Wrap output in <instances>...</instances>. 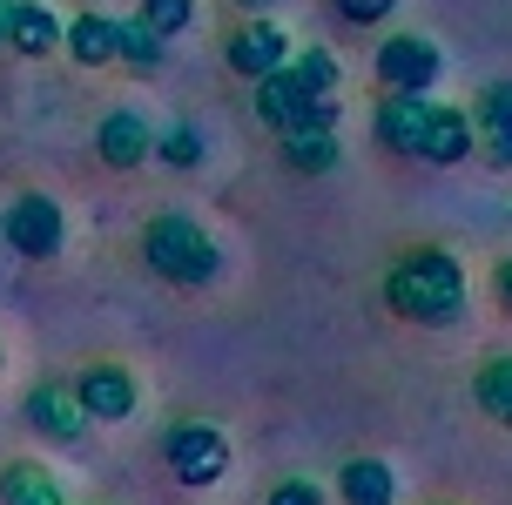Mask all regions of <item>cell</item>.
Listing matches in <instances>:
<instances>
[{"label":"cell","instance_id":"d6986e66","mask_svg":"<svg viewBox=\"0 0 512 505\" xmlns=\"http://www.w3.org/2000/svg\"><path fill=\"white\" fill-rule=\"evenodd\" d=\"M162 41H169V34H155V27L135 14V21L115 27V61H122L128 75H155V68H162Z\"/></svg>","mask_w":512,"mask_h":505},{"label":"cell","instance_id":"8992f818","mask_svg":"<svg viewBox=\"0 0 512 505\" xmlns=\"http://www.w3.org/2000/svg\"><path fill=\"white\" fill-rule=\"evenodd\" d=\"M438 75H445V54H438L432 34H391L378 48V81L384 88H425V95H432Z\"/></svg>","mask_w":512,"mask_h":505},{"label":"cell","instance_id":"4316f807","mask_svg":"<svg viewBox=\"0 0 512 505\" xmlns=\"http://www.w3.org/2000/svg\"><path fill=\"white\" fill-rule=\"evenodd\" d=\"M7 27H14V0H0V48H7Z\"/></svg>","mask_w":512,"mask_h":505},{"label":"cell","instance_id":"484cf974","mask_svg":"<svg viewBox=\"0 0 512 505\" xmlns=\"http://www.w3.org/2000/svg\"><path fill=\"white\" fill-rule=\"evenodd\" d=\"M492 297L512 310V256H499V263H492Z\"/></svg>","mask_w":512,"mask_h":505},{"label":"cell","instance_id":"2e32d148","mask_svg":"<svg viewBox=\"0 0 512 505\" xmlns=\"http://www.w3.org/2000/svg\"><path fill=\"white\" fill-rule=\"evenodd\" d=\"M337 135L331 128H317V122H304V128H283V162L297 169V176H331L337 169Z\"/></svg>","mask_w":512,"mask_h":505},{"label":"cell","instance_id":"8fae6325","mask_svg":"<svg viewBox=\"0 0 512 505\" xmlns=\"http://www.w3.org/2000/svg\"><path fill=\"white\" fill-rule=\"evenodd\" d=\"M472 135H479V155L492 169H512V81H492L472 101Z\"/></svg>","mask_w":512,"mask_h":505},{"label":"cell","instance_id":"d4e9b609","mask_svg":"<svg viewBox=\"0 0 512 505\" xmlns=\"http://www.w3.org/2000/svg\"><path fill=\"white\" fill-rule=\"evenodd\" d=\"M270 505H324V492H317L310 479H283L277 492H270Z\"/></svg>","mask_w":512,"mask_h":505},{"label":"cell","instance_id":"5b68a950","mask_svg":"<svg viewBox=\"0 0 512 505\" xmlns=\"http://www.w3.org/2000/svg\"><path fill=\"white\" fill-rule=\"evenodd\" d=\"M256 115L277 128V135H283V128H304V122L331 128V122H337V101H331V95H310L304 81L290 75V61H283L277 75L256 81Z\"/></svg>","mask_w":512,"mask_h":505},{"label":"cell","instance_id":"3957f363","mask_svg":"<svg viewBox=\"0 0 512 505\" xmlns=\"http://www.w3.org/2000/svg\"><path fill=\"white\" fill-rule=\"evenodd\" d=\"M0 236H7V250H14V256L48 263V256H61V243H68V216H61V202H54V196L27 189V196H14L7 209H0Z\"/></svg>","mask_w":512,"mask_h":505},{"label":"cell","instance_id":"4fadbf2b","mask_svg":"<svg viewBox=\"0 0 512 505\" xmlns=\"http://www.w3.org/2000/svg\"><path fill=\"white\" fill-rule=\"evenodd\" d=\"M95 155H102L108 169H142L155 155V135L142 115H128V108H115V115H102V128H95Z\"/></svg>","mask_w":512,"mask_h":505},{"label":"cell","instance_id":"44dd1931","mask_svg":"<svg viewBox=\"0 0 512 505\" xmlns=\"http://www.w3.org/2000/svg\"><path fill=\"white\" fill-rule=\"evenodd\" d=\"M290 75L304 81L310 95H331V88H337V61L324 48H290Z\"/></svg>","mask_w":512,"mask_h":505},{"label":"cell","instance_id":"f546056e","mask_svg":"<svg viewBox=\"0 0 512 505\" xmlns=\"http://www.w3.org/2000/svg\"><path fill=\"white\" fill-rule=\"evenodd\" d=\"M88 7H95V0H88Z\"/></svg>","mask_w":512,"mask_h":505},{"label":"cell","instance_id":"7402d4cb","mask_svg":"<svg viewBox=\"0 0 512 505\" xmlns=\"http://www.w3.org/2000/svg\"><path fill=\"white\" fill-rule=\"evenodd\" d=\"M155 155H162L169 169H196V162H203V135H196V128H169V135H155Z\"/></svg>","mask_w":512,"mask_h":505},{"label":"cell","instance_id":"83f0119b","mask_svg":"<svg viewBox=\"0 0 512 505\" xmlns=\"http://www.w3.org/2000/svg\"><path fill=\"white\" fill-rule=\"evenodd\" d=\"M236 7H250V14H263V7H277V0H236Z\"/></svg>","mask_w":512,"mask_h":505},{"label":"cell","instance_id":"5bb4252c","mask_svg":"<svg viewBox=\"0 0 512 505\" xmlns=\"http://www.w3.org/2000/svg\"><path fill=\"white\" fill-rule=\"evenodd\" d=\"M61 14L54 7H41V0H14V27H7V48L14 54H27V61H41V54H54L61 48Z\"/></svg>","mask_w":512,"mask_h":505},{"label":"cell","instance_id":"277c9868","mask_svg":"<svg viewBox=\"0 0 512 505\" xmlns=\"http://www.w3.org/2000/svg\"><path fill=\"white\" fill-rule=\"evenodd\" d=\"M162 458H169V479L176 485H223V472H230V438L216 425H203V418H182V425H169V438H162Z\"/></svg>","mask_w":512,"mask_h":505},{"label":"cell","instance_id":"e0dca14e","mask_svg":"<svg viewBox=\"0 0 512 505\" xmlns=\"http://www.w3.org/2000/svg\"><path fill=\"white\" fill-rule=\"evenodd\" d=\"M337 499L344 505H391L398 499V479H391L384 458H351V465L337 472Z\"/></svg>","mask_w":512,"mask_h":505},{"label":"cell","instance_id":"9a60e30c","mask_svg":"<svg viewBox=\"0 0 512 505\" xmlns=\"http://www.w3.org/2000/svg\"><path fill=\"white\" fill-rule=\"evenodd\" d=\"M0 505H68V492H61V479H54L48 465L14 458V465L0 472Z\"/></svg>","mask_w":512,"mask_h":505},{"label":"cell","instance_id":"f1b7e54d","mask_svg":"<svg viewBox=\"0 0 512 505\" xmlns=\"http://www.w3.org/2000/svg\"><path fill=\"white\" fill-rule=\"evenodd\" d=\"M0 364H7V351H0Z\"/></svg>","mask_w":512,"mask_h":505},{"label":"cell","instance_id":"cb8c5ba5","mask_svg":"<svg viewBox=\"0 0 512 505\" xmlns=\"http://www.w3.org/2000/svg\"><path fill=\"white\" fill-rule=\"evenodd\" d=\"M331 7H337V21H351V27H384L398 14V0H331Z\"/></svg>","mask_w":512,"mask_h":505},{"label":"cell","instance_id":"7c38bea8","mask_svg":"<svg viewBox=\"0 0 512 505\" xmlns=\"http://www.w3.org/2000/svg\"><path fill=\"white\" fill-rule=\"evenodd\" d=\"M472 149H479V135H472V115H465V108H445V101H432V122H425V135H418V162H432V169H452V162H465Z\"/></svg>","mask_w":512,"mask_h":505},{"label":"cell","instance_id":"ba28073f","mask_svg":"<svg viewBox=\"0 0 512 505\" xmlns=\"http://www.w3.org/2000/svg\"><path fill=\"white\" fill-rule=\"evenodd\" d=\"M425 122H432V101H425V88H384L378 101V142L391 155H418V135H425Z\"/></svg>","mask_w":512,"mask_h":505},{"label":"cell","instance_id":"52a82bcc","mask_svg":"<svg viewBox=\"0 0 512 505\" xmlns=\"http://www.w3.org/2000/svg\"><path fill=\"white\" fill-rule=\"evenodd\" d=\"M75 391H81V404H88L95 425H122L128 411H135V371H128V364H108V357L81 371Z\"/></svg>","mask_w":512,"mask_h":505},{"label":"cell","instance_id":"9c48e42d","mask_svg":"<svg viewBox=\"0 0 512 505\" xmlns=\"http://www.w3.org/2000/svg\"><path fill=\"white\" fill-rule=\"evenodd\" d=\"M223 54H230V68L243 81H263V75H277L283 61H290V34L270 21H250V27H236L230 41H223Z\"/></svg>","mask_w":512,"mask_h":505},{"label":"cell","instance_id":"7a4b0ae2","mask_svg":"<svg viewBox=\"0 0 512 505\" xmlns=\"http://www.w3.org/2000/svg\"><path fill=\"white\" fill-rule=\"evenodd\" d=\"M142 263H149L162 283L176 290H203V283L223 277V250L196 216H155L142 223Z\"/></svg>","mask_w":512,"mask_h":505},{"label":"cell","instance_id":"603a6c76","mask_svg":"<svg viewBox=\"0 0 512 505\" xmlns=\"http://www.w3.org/2000/svg\"><path fill=\"white\" fill-rule=\"evenodd\" d=\"M142 21L155 34H182V27L196 21V0H142Z\"/></svg>","mask_w":512,"mask_h":505},{"label":"cell","instance_id":"ac0fdd59","mask_svg":"<svg viewBox=\"0 0 512 505\" xmlns=\"http://www.w3.org/2000/svg\"><path fill=\"white\" fill-rule=\"evenodd\" d=\"M115 27H122V21H108V14H95V7H88L81 21H68L61 48L75 54L81 68H108V61H115Z\"/></svg>","mask_w":512,"mask_h":505},{"label":"cell","instance_id":"ffe728a7","mask_svg":"<svg viewBox=\"0 0 512 505\" xmlns=\"http://www.w3.org/2000/svg\"><path fill=\"white\" fill-rule=\"evenodd\" d=\"M472 404L486 411L492 425H512V357H486L472 378Z\"/></svg>","mask_w":512,"mask_h":505},{"label":"cell","instance_id":"30bf717a","mask_svg":"<svg viewBox=\"0 0 512 505\" xmlns=\"http://www.w3.org/2000/svg\"><path fill=\"white\" fill-rule=\"evenodd\" d=\"M27 418H34V431H48V438H61V445H75L81 431L95 425L75 384H34V391H27Z\"/></svg>","mask_w":512,"mask_h":505},{"label":"cell","instance_id":"6da1fadb","mask_svg":"<svg viewBox=\"0 0 512 505\" xmlns=\"http://www.w3.org/2000/svg\"><path fill=\"white\" fill-rule=\"evenodd\" d=\"M384 303L405 317V324H459L465 317V270L452 250H438V243H418L405 250L391 270H384Z\"/></svg>","mask_w":512,"mask_h":505}]
</instances>
